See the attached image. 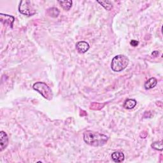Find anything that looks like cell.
Instances as JSON below:
<instances>
[{
    "mask_svg": "<svg viewBox=\"0 0 163 163\" xmlns=\"http://www.w3.org/2000/svg\"><path fill=\"white\" fill-rule=\"evenodd\" d=\"M84 141L93 147H101L106 144L108 137L103 134L92 131H86L83 134Z\"/></svg>",
    "mask_w": 163,
    "mask_h": 163,
    "instance_id": "6da1fadb",
    "label": "cell"
},
{
    "mask_svg": "<svg viewBox=\"0 0 163 163\" xmlns=\"http://www.w3.org/2000/svg\"><path fill=\"white\" fill-rule=\"evenodd\" d=\"M129 63V59L124 55H117L112 59L111 68L115 72H120L126 69Z\"/></svg>",
    "mask_w": 163,
    "mask_h": 163,
    "instance_id": "7a4b0ae2",
    "label": "cell"
},
{
    "mask_svg": "<svg viewBox=\"0 0 163 163\" xmlns=\"http://www.w3.org/2000/svg\"><path fill=\"white\" fill-rule=\"evenodd\" d=\"M33 89L47 100H52L53 98V93L51 89L45 83L38 82L34 84Z\"/></svg>",
    "mask_w": 163,
    "mask_h": 163,
    "instance_id": "3957f363",
    "label": "cell"
},
{
    "mask_svg": "<svg viewBox=\"0 0 163 163\" xmlns=\"http://www.w3.org/2000/svg\"><path fill=\"white\" fill-rule=\"evenodd\" d=\"M19 11L20 14L27 16H32L36 14L35 10L31 5V2L28 0L20 2L19 6Z\"/></svg>",
    "mask_w": 163,
    "mask_h": 163,
    "instance_id": "277c9868",
    "label": "cell"
},
{
    "mask_svg": "<svg viewBox=\"0 0 163 163\" xmlns=\"http://www.w3.org/2000/svg\"><path fill=\"white\" fill-rule=\"evenodd\" d=\"M0 17H1L0 18V20H1V21L3 23L8 25L10 27H13V24L15 20V18L13 16L1 14H0Z\"/></svg>",
    "mask_w": 163,
    "mask_h": 163,
    "instance_id": "5b68a950",
    "label": "cell"
},
{
    "mask_svg": "<svg viewBox=\"0 0 163 163\" xmlns=\"http://www.w3.org/2000/svg\"><path fill=\"white\" fill-rule=\"evenodd\" d=\"M89 44L86 42H78L76 44V48L78 52L81 54H84L89 50Z\"/></svg>",
    "mask_w": 163,
    "mask_h": 163,
    "instance_id": "8992f818",
    "label": "cell"
},
{
    "mask_svg": "<svg viewBox=\"0 0 163 163\" xmlns=\"http://www.w3.org/2000/svg\"><path fill=\"white\" fill-rule=\"evenodd\" d=\"M8 144V137L5 132L2 131L0 132V145H1V152L5 149Z\"/></svg>",
    "mask_w": 163,
    "mask_h": 163,
    "instance_id": "52a82bcc",
    "label": "cell"
},
{
    "mask_svg": "<svg viewBox=\"0 0 163 163\" xmlns=\"http://www.w3.org/2000/svg\"><path fill=\"white\" fill-rule=\"evenodd\" d=\"M111 159L115 162H122L124 161L125 156L123 153L117 151L111 154Z\"/></svg>",
    "mask_w": 163,
    "mask_h": 163,
    "instance_id": "ba28073f",
    "label": "cell"
},
{
    "mask_svg": "<svg viewBox=\"0 0 163 163\" xmlns=\"http://www.w3.org/2000/svg\"><path fill=\"white\" fill-rule=\"evenodd\" d=\"M157 84V80L154 77H152L148 79L147 82H145L144 87L146 89L148 90L154 88Z\"/></svg>",
    "mask_w": 163,
    "mask_h": 163,
    "instance_id": "9c48e42d",
    "label": "cell"
},
{
    "mask_svg": "<svg viewBox=\"0 0 163 163\" xmlns=\"http://www.w3.org/2000/svg\"><path fill=\"white\" fill-rule=\"evenodd\" d=\"M136 101L133 99H128L125 101L123 107L126 109H132L136 105Z\"/></svg>",
    "mask_w": 163,
    "mask_h": 163,
    "instance_id": "30bf717a",
    "label": "cell"
},
{
    "mask_svg": "<svg viewBox=\"0 0 163 163\" xmlns=\"http://www.w3.org/2000/svg\"><path fill=\"white\" fill-rule=\"evenodd\" d=\"M58 3L66 11H68L71 8L73 3L72 1H59Z\"/></svg>",
    "mask_w": 163,
    "mask_h": 163,
    "instance_id": "8fae6325",
    "label": "cell"
},
{
    "mask_svg": "<svg viewBox=\"0 0 163 163\" xmlns=\"http://www.w3.org/2000/svg\"><path fill=\"white\" fill-rule=\"evenodd\" d=\"M47 13L50 17H57L59 15V10L57 8L52 7V8H48L47 10Z\"/></svg>",
    "mask_w": 163,
    "mask_h": 163,
    "instance_id": "7c38bea8",
    "label": "cell"
},
{
    "mask_svg": "<svg viewBox=\"0 0 163 163\" xmlns=\"http://www.w3.org/2000/svg\"><path fill=\"white\" fill-rule=\"evenodd\" d=\"M102 6L104 7L107 10H111L113 8V5L110 1H97Z\"/></svg>",
    "mask_w": 163,
    "mask_h": 163,
    "instance_id": "4fadbf2b",
    "label": "cell"
},
{
    "mask_svg": "<svg viewBox=\"0 0 163 163\" xmlns=\"http://www.w3.org/2000/svg\"><path fill=\"white\" fill-rule=\"evenodd\" d=\"M151 147L157 150H160L162 151L163 149V146H162V141H155L151 145Z\"/></svg>",
    "mask_w": 163,
    "mask_h": 163,
    "instance_id": "5bb4252c",
    "label": "cell"
},
{
    "mask_svg": "<svg viewBox=\"0 0 163 163\" xmlns=\"http://www.w3.org/2000/svg\"><path fill=\"white\" fill-rule=\"evenodd\" d=\"M139 44V42H138V41H136V40H131V42H130V45L132 47H137Z\"/></svg>",
    "mask_w": 163,
    "mask_h": 163,
    "instance_id": "9a60e30c",
    "label": "cell"
},
{
    "mask_svg": "<svg viewBox=\"0 0 163 163\" xmlns=\"http://www.w3.org/2000/svg\"><path fill=\"white\" fill-rule=\"evenodd\" d=\"M159 52H158V51H157V50L154 51V52H153L152 53V57H157V56H159Z\"/></svg>",
    "mask_w": 163,
    "mask_h": 163,
    "instance_id": "2e32d148",
    "label": "cell"
}]
</instances>
